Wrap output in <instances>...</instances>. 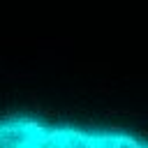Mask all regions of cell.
<instances>
[{
	"label": "cell",
	"instance_id": "1",
	"mask_svg": "<svg viewBox=\"0 0 148 148\" xmlns=\"http://www.w3.org/2000/svg\"><path fill=\"white\" fill-rule=\"evenodd\" d=\"M0 148H148V141L120 130L14 116L0 120Z\"/></svg>",
	"mask_w": 148,
	"mask_h": 148
}]
</instances>
